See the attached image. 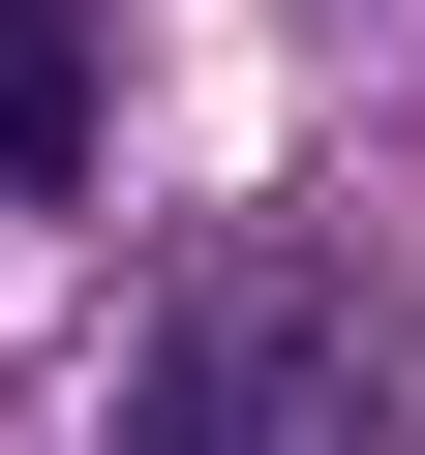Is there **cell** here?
<instances>
[{
	"mask_svg": "<svg viewBox=\"0 0 425 455\" xmlns=\"http://www.w3.org/2000/svg\"><path fill=\"white\" fill-rule=\"evenodd\" d=\"M122 455H395V334L304 274V243H212L122 364Z\"/></svg>",
	"mask_w": 425,
	"mask_h": 455,
	"instance_id": "6da1fadb",
	"label": "cell"
},
{
	"mask_svg": "<svg viewBox=\"0 0 425 455\" xmlns=\"http://www.w3.org/2000/svg\"><path fill=\"white\" fill-rule=\"evenodd\" d=\"M0 182H31V212L92 182V0H0Z\"/></svg>",
	"mask_w": 425,
	"mask_h": 455,
	"instance_id": "7a4b0ae2",
	"label": "cell"
}]
</instances>
